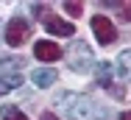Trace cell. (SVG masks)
Returning a JSON list of instances; mask_svg holds the SVG:
<instances>
[{"label":"cell","instance_id":"cell-1","mask_svg":"<svg viewBox=\"0 0 131 120\" xmlns=\"http://www.w3.org/2000/svg\"><path fill=\"white\" fill-rule=\"evenodd\" d=\"M56 106H59V112H64L70 120H95L98 115H101L92 98H86V95H73V92L61 95L59 101H56Z\"/></svg>","mask_w":131,"mask_h":120},{"label":"cell","instance_id":"cell-2","mask_svg":"<svg viewBox=\"0 0 131 120\" xmlns=\"http://www.w3.org/2000/svg\"><path fill=\"white\" fill-rule=\"evenodd\" d=\"M67 59H70V70L75 73H89L95 67V56H92V48L86 45V42H75V45H70V53H67Z\"/></svg>","mask_w":131,"mask_h":120},{"label":"cell","instance_id":"cell-3","mask_svg":"<svg viewBox=\"0 0 131 120\" xmlns=\"http://www.w3.org/2000/svg\"><path fill=\"white\" fill-rule=\"evenodd\" d=\"M92 34H95L98 45H112V42L117 39L114 23H112L109 17H103V14H95V17H92Z\"/></svg>","mask_w":131,"mask_h":120},{"label":"cell","instance_id":"cell-4","mask_svg":"<svg viewBox=\"0 0 131 120\" xmlns=\"http://www.w3.org/2000/svg\"><path fill=\"white\" fill-rule=\"evenodd\" d=\"M6 42L8 45H23V42H28V36H31V23L28 20H23V17H14L11 23L6 25Z\"/></svg>","mask_w":131,"mask_h":120},{"label":"cell","instance_id":"cell-5","mask_svg":"<svg viewBox=\"0 0 131 120\" xmlns=\"http://www.w3.org/2000/svg\"><path fill=\"white\" fill-rule=\"evenodd\" d=\"M42 25H45V31L53 34V36H73V34H75V23H67V20H61V17H56V14H48Z\"/></svg>","mask_w":131,"mask_h":120},{"label":"cell","instance_id":"cell-6","mask_svg":"<svg viewBox=\"0 0 131 120\" xmlns=\"http://www.w3.org/2000/svg\"><path fill=\"white\" fill-rule=\"evenodd\" d=\"M34 56L39 62H56V59H61V48L56 42H50V39H39L34 45Z\"/></svg>","mask_w":131,"mask_h":120},{"label":"cell","instance_id":"cell-7","mask_svg":"<svg viewBox=\"0 0 131 120\" xmlns=\"http://www.w3.org/2000/svg\"><path fill=\"white\" fill-rule=\"evenodd\" d=\"M31 78H34V84H36V87L48 89L50 84H56V78H59V75H56V70H53V67H39V70H34V75H31Z\"/></svg>","mask_w":131,"mask_h":120},{"label":"cell","instance_id":"cell-8","mask_svg":"<svg viewBox=\"0 0 131 120\" xmlns=\"http://www.w3.org/2000/svg\"><path fill=\"white\" fill-rule=\"evenodd\" d=\"M20 84H23V75H20V73H8V75H0V95H6V92L17 89Z\"/></svg>","mask_w":131,"mask_h":120},{"label":"cell","instance_id":"cell-9","mask_svg":"<svg viewBox=\"0 0 131 120\" xmlns=\"http://www.w3.org/2000/svg\"><path fill=\"white\" fill-rule=\"evenodd\" d=\"M112 70H114V67H112L109 62H98V67H95V81H98L101 87H109V84H112Z\"/></svg>","mask_w":131,"mask_h":120},{"label":"cell","instance_id":"cell-10","mask_svg":"<svg viewBox=\"0 0 131 120\" xmlns=\"http://www.w3.org/2000/svg\"><path fill=\"white\" fill-rule=\"evenodd\" d=\"M0 115H3V120H28V115H25V112H20L17 106H3Z\"/></svg>","mask_w":131,"mask_h":120},{"label":"cell","instance_id":"cell-11","mask_svg":"<svg viewBox=\"0 0 131 120\" xmlns=\"http://www.w3.org/2000/svg\"><path fill=\"white\" fill-rule=\"evenodd\" d=\"M64 11H67L70 17H78V14H81V3H73V0H67V3H64Z\"/></svg>","mask_w":131,"mask_h":120},{"label":"cell","instance_id":"cell-12","mask_svg":"<svg viewBox=\"0 0 131 120\" xmlns=\"http://www.w3.org/2000/svg\"><path fill=\"white\" fill-rule=\"evenodd\" d=\"M120 75H128V50L120 53Z\"/></svg>","mask_w":131,"mask_h":120},{"label":"cell","instance_id":"cell-13","mask_svg":"<svg viewBox=\"0 0 131 120\" xmlns=\"http://www.w3.org/2000/svg\"><path fill=\"white\" fill-rule=\"evenodd\" d=\"M42 120H59V117H56L53 112H45V115H42Z\"/></svg>","mask_w":131,"mask_h":120},{"label":"cell","instance_id":"cell-14","mask_svg":"<svg viewBox=\"0 0 131 120\" xmlns=\"http://www.w3.org/2000/svg\"><path fill=\"white\" fill-rule=\"evenodd\" d=\"M0 42H3V23H0Z\"/></svg>","mask_w":131,"mask_h":120}]
</instances>
